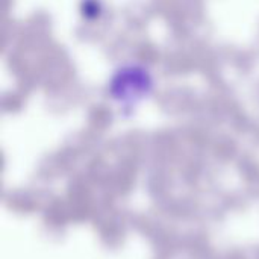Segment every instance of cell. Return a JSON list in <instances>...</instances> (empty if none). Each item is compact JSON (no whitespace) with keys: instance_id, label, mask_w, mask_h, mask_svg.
Instances as JSON below:
<instances>
[{"instance_id":"6da1fadb","label":"cell","mask_w":259,"mask_h":259,"mask_svg":"<svg viewBox=\"0 0 259 259\" xmlns=\"http://www.w3.org/2000/svg\"><path fill=\"white\" fill-rule=\"evenodd\" d=\"M150 88L152 79L149 73L137 67L120 70L111 83V93L120 102H137L147 96Z\"/></svg>"}]
</instances>
